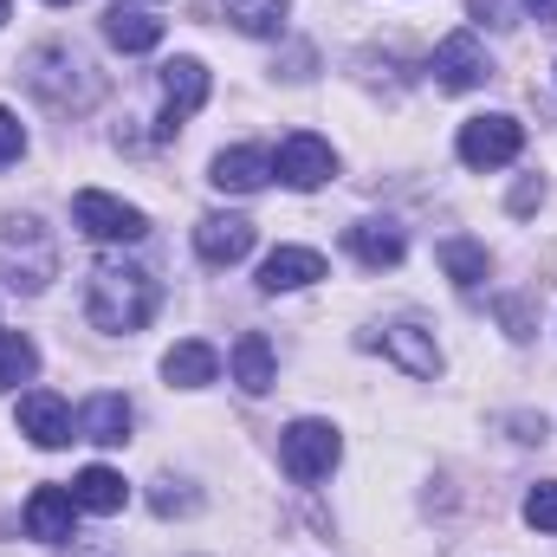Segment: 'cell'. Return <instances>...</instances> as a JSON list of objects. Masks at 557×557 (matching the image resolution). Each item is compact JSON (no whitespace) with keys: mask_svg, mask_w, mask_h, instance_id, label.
I'll use <instances>...</instances> for the list:
<instances>
[{"mask_svg":"<svg viewBox=\"0 0 557 557\" xmlns=\"http://www.w3.org/2000/svg\"><path fill=\"white\" fill-rule=\"evenodd\" d=\"M156 305H162V292H156V278L143 273L137 260H98L91 278H85V318L98 331H111V337L143 331L156 318Z\"/></svg>","mask_w":557,"mask_h":557,"instance_id":"1","label":"cell"},{"mask_svg":"<svg viewBox=\"0 0 557 557\" xmlns=\"http://www.w3.org/2000/svg\"><path fill=\"white\" fill-rule=\"evenodd\" d=\"M26 85H33V98H39L46 111H65V117H78V111H91V104L104 98L98 65H91L78 46H65V39L26 52Z\"/></svg>","mask_w":557,"mask_h":557,"instance_id":"2","label":"cell"},{"mask_svg":"<svg viewBox=\"0 0 557 557\" xmlns=\"http://www.w3.org/2000/svg\"><path fill=\"white\" fill-rule=\"evenodd\" d=\"M59 278V240L39 214H13L0 221V285L13 292H46Z\"/></svg>","mask_w":557,"mask_h":557,"instance_id":"3","label":"cell"},{"mask_svg":"<svg viewBox=\"0 0 557 557\" xmlns=\"http://www.w3.org/2000/svg\"><path fill=\"white\" fill-rule=\"evenodd\" d=\"M337 460H344V434H337L331 421L305 416V421H292V428L278 434V467H285L298 486H318Z\"/></svg>","mask_w":557,"mask_h":557,"instance_id":"4","label":"cell"},{"mask_svg":"<svg viewBox=\"0 0 557 557\" xmlns=\"http://www.w3.org/2000/svg\"><path fill=\"white\" fill-rule=\"evenodd\" d=\"M72 227L85 240H98V247H137L143 234H149V214L131 208V201H117V195H104V188H85L72 201Z\"/></svg>","mask_w":557,"mask_h":557,"instance_id":"5","label":"cell"},{"mask_svg":"<svg viewBox=\"0 0 557 557\" xmlns=\"http://www.w3.org/2000/svg\"><path fill=\"white\" fill-rule=\"evenodd\" d=\"M460 162L467 169H506V162H519V149H525V124L519 117H506V111H493V117H467L460 124Z\"/></svg>","mask_w":557,"mask_h":557,"instance_id":"6","label":"cell"},{"mask_svg":"<svg viewBox=\"0 0 557 557\" xmlns=\"http://www.w3.org/2000/svg\"><path fill=\"white\" fill-rule=\"evenodd\" d=\"M273 175L285 182V188L311 195V188H324V182L337 175V149H331L324 137H311V131H298V137H285V143H278Z\"/></svg>","mask_w":557,"mask_h":557,"instance_id":"7","label":"cell"},{"mask_svg":"<svg viewBox=\"0 0 557 557\" xmlns=\"http://www.w3.org/2000/svg\"><path fill=\"white\" fill-rule=\"evenodd\" d=\"M434 85L441 91H480L486 78H493V59H486V46L473 39V33H447L441 46H434Z\"/></svg>","mask_w":557,"mask_h":557,"instance_id":"8","label":"cell"},{"mask_svg":"<svg viewBox=\"0 0 557 557\" xmlns=\"http://www.w3.org/2000/svg\"><path fill=\"white\" fill-rule=\"evenodd\" d=\"M201 104H208V65L201 59H169L162 65V137H175Z\"/></svg>","mask_w":557,"mask_h":557,"instance_id":"9","label":"cell"},{"mask_svg":"<svg viewBox=\"0 0 557 557\" xmlns=\"http://www.w3.org/2000/svg\"><path fill=\"white\" fill-rule=\"evenodd\" d=\"M208 182H214L221 195H260V188L273 182V149H267V143H234V149L214 156Z\"/></svg>","mask_w":557,"mask_h":557,"instance_id":"10","label":"cell"},{"mask_svg":"<svg viewBox=\"0 0 557 557\" xmlns=\"http://www.w3.org/2000/svg\"><path fill=\"white\" fill-rule=\"evenodd\" d=\"M195 253L208 267H240L253 253V221L247 214H201L195 221Z\"/></svg>","mask_w":557,"mask_h":557,"instance_id":"11","label":"cell"},{"mask_svg":"<svg viewBox=\"0 0 557 557\" xmlns=\"http://www.w3.org/2000/svg\"><path fill=\"white\" fill-rule=\"evenodd\" d=\"M72 409H65V396H52V389H26L20 396V434L33 441V447H65L72 441Z\"/></svg>","mask_w":557,"mask_h":557,"instance_id":"12","label":"cell"},{"mask_svg":"<svg viewBox=\"0 0 557 557\" xmlns=\"http://www.w3.org/2000/svg\"><path fill=\"white\" fill-rule=\"evenodd\" d=\"M131 396H117V389H104V396H91L85 409H78V441H98V447H124L131 441Z\"/></svg>","mask_w":557,"mask_h":557,"instance_id":"13","label":"cell"},{"mask_svg":"<svg viewBox=\"0 0 557 557\" xmlns=\"http://www.w3.org/2000/svg\"><path fill=\"white\" fill-rule=\"evenodd\" d=\"M72 519H78L72 486H39V493L26 499V532H33L39 545H65V539H72Z\"/></svg>","mask_w":557,"mask_h":557,"instance_id":"14","label":"cell"},{"mask_svg":"<svg viewBox=\"0 0 557 557\" xmlns=\"http://www.w3.org/2000/svg\"><path fill=\"white\" fill-rule=\"evenodd\" d=\"M324 278V253L318 247H273L260 267V292H305Z\"/></svg>","mask_w":557,"mask_h":557,"instance_id":"15","label":"cell"},{"mask_svg":"<svg viewBox=\"0 0 557 557\" xmlns=\"http://www.w3.org/2000/svg\"><path fill=\"white\" fill-rule=\"evenodd\" d=\"M344 247H350L370 273L403 267V253H409V240H403V227H396V221H357V227H344Z\"/></svg>","mask_w":557,"mask_h":557,"instance_id":"16","label":"cell"},{"mask_svg":"<svg viewBox=\"0 0 557 557\" xmlns=\"http://www.w3.org/2000/svg\"><path fill=\"white\" fill-rule=\"evenodd\" d=\"M162 376H169L175 389H208V383L221 376V350L201 344V337H182V344L162 357Z\"/></svg>","mask_w":557,"mask_h":557,"instance_id":"17","label":"cell"},{"mask_svg":"<svg viewBox=\"0 0 557 557\" xmlns=\"http://www.w3.org/2000/svg\"><path fill=\"white\" fill-rule=\"evenodd\" d=\"M72 499H78V512L111 519V512H124V506H131V486H124V473H117V467H85V473L72 480Z\"/></svg>","mask_w":557,"mask_h":557,"instance_id":"18","label":"cell"},{"mask_svg":"<svg viewBox=\"0 0 557 557\" xmlns=\"http://www.w3.org/2000/svg\"><path fill=\"white\" fill-rule=\"evenodd\" d=\"M383 350H389L409 376H441V344H434V331H421V324H389V331H383Z\"/></svg>","mask_w":557,"mask_h":557,"instance_id":"19","label":"cell"},{"mask_svg":"<svg viewBox=\"0 0 557 557\" xmlns=\"http://www.w3.org/2000/svg\"><path fill=\"white\" fill-rule=\"evenodd\" d=\"M227 363H234V383H240L247 396H267V389L278 383V357H273V344H267L260 331H247V337L234 344Z\"/></svg>","mask_w":557,"mask_h":557,"instance_id":"20","label":"cell"},{"mask_svg":"<svg viewBox=\"0 0 557 557\" xmlns=\"http://www.w3.org/2000/svg\"><path fill=\"white\" fill-rule=\"evenodd\" d=\"M104 39L117 46V52H156L162 46V20H149V13H137V7H111L104 13Z\"/></svg>","mask_w":557,"mask_h":557,"instance_id":"21","label":"cell"},{"mask_svg":"<svg viewBox=\"0 0 557 557\" xmlns=\"http://www.w3.org/2000/svg\"><path fill=\"white\" fill-rule=\"evenodd\" d=\"M441 273L454 278L460 292H480V285H486V273H493V253H486L480 240L454 234V240H441Z\"/></svg>","mask_w":557,"mask_h":557,"instance_id":"22","label":"cell"},{"mask_svg":"<svg viewBox=\"0 0 557 557\" xmlns=\"http://www.w3.org/2000/svg\"><path fill=\"white\" fill-rule=\"evenodd\" d=\"M285 13H292V0H227V26L247 33V39L285 33Z\"/></svg>","mask_w":557,"mask_h":557,"instance_id":"23","label":"cell"},{"mask_svg":"<svg viewBox=\"0 0 557 557\" xmlns=\"http://www.w3.org/2000/svg\"><path fill=\"white\" fill-rule=\"evenodd\" d=\"M33 370H39V350H33V337H26V331H0V389H20V383H33Z\"/></svg>","mask_w":557,"mask_h":557,"instance_id":"24","label":"cell"},{"mask_svg":"<svg viewBox=\"0 0 557 557\" xmlns=\"http://www.w3.org/2000/svg\"><path fill=\"white\" fill-rule=\"evenodd\" d=\"M525 525H532V532H557V480H545V486L525 493Z\"/></svg>","mask_w":557,"mask_h":557,"instance_id":"25","label":"cell"},{"mask_svg":"<svg viewBox=\"0 0 557 557\" xmlns=\"http://www.w3.org/2000/svg\"><path fill=\"white\" fill-rule=\"evenodd\" d=\"M149 506H156L162 519H175V512H195L201 499H195V493H188L182 480H156V493H149Z\"/></svg>","mask_w":557,"mask_h":557,"instance_id":"26","label":"cell"},{"mask_svg":"<svg viewBox=\"0 0 557 557\" xmlns=\"http://www.w3.org/2000/svg\"><path fill=\"white\" fill-rule=\"evenodd\" d=\"M20 156H26V131H20V117L0 104V169H13Z\"/></svg>","mask_w":557,"mask_h":557,"instance_id":"27","label":"cell"},{"mask_svg":"<svg viewBox=\"0 0 557 557\" xmlns=\"http://www.w3.org/2000/svg\"><path fill=\"white\" fill-rule=\"evenodd\" d=\"M467 13L480 26H512V0H467Z\"/></svg>","mask_w":557,"mask_h":557,"instance_id":"28","label":"cell"},{"mask_svg":"<svg viewBox=\"0 0 557 557\" xmlns=\"http://www.w3.org/2000/svg\"><path fill=\"white\" fill-rule=\"evenodd\" d=\"M512 441H545V416H506Z\"/></svg>","mask_w":557,"mask_h":557,"instance_id":"29","label":"cell"},{"mask_svg":"<svg viewBox=\"0 0 557 557\" xmlns=\"http://www.w3.org/2000/svg\"><path fill=\"white\" fill-rule=\"evenodd\" d=\"M532 201H545V182H519V188H512V214H525Z\"/></svg>","mask_w":557,"mask_h":557,"instance_id":"30","label":"cell"},{"mask_svg":"<svg viewBox=\"0 0 557 557\" xmlns=\"http://www.w3.org/2000/svg\"><path fill=\"white\" fill-rule=\"evenodd\" d=\"M525 13H532L539 26H552V20H557V0H525Z\"/></svg>","mask_w":557,"mask_h":557,"instance_id":"31","label":"cell"},{"mask_svg":"<svg viewBox=\"0 0 557 557\" xmlns=\"http://www.w3.org/2000/svg\"><path fill=\"white\" fill-rule=\"evenodd\" d=\"M72 557H104V552H72Z\"/></svg>","mask_w":557,"mask_h":557,"instance_id":"32","label":"cell"},{"mask_svg":"<svg viewBox=\"0 0 557 557\" xmlns=\"http://www.w3.org/2000/svg\"><path fill=\"white\" fill-rule=\"evenodd\" d=\"M0 26H7V0H0Z\"/></svg>","mask_w":557,"mask_h":557,"instance_id":"33","label":"cell"},{"mask_svg":"<svg viewBox=\"0 0 557 557\" xmlns=\"http://www.w3.org/2000/svg\"><path fill=\"white\" fill-rule=\"evenodd\" d=\"M46 7H72V0H46Z\"/></svg>","mask_w":557,"mask_h":557,"instance_id":"34","label":"cell"}]
</instances>
